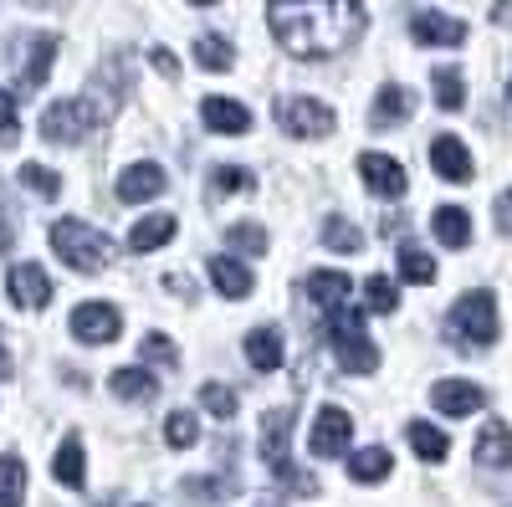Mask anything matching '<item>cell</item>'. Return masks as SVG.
<instances>
[{"mask_svg":"<svg viewBox=\"0 0 512 507\" xmlns=\"http://www.w3.org/2000/svg\"><path fill=\"white\" fill-rule=\"evenodd\" d=\"M267 21L282 47L308 62H328L364 36L359 0H267Z\"/></svg>","mask_w":512,"mask_h":507,"instance_id":"1","label":"cell"},{"mask_svg":"<svg viewBox=\"0 0 512 507\" xmlns=\"http://www.w3.org/2000/svg\"><path fill=\"white\" fill-rule=\"evenodd\" d=\"M446 338L461 349V354H477V349H492L497 344V298L492 292H466L456 298L451 318H446Z\"/></svg>","mask_w":512,"mask_h":507,"instance_id":"2","label":"cell"},{"mask_svg":"<svg viewBox=\"0 0 512 507\" xmlns=\"http://www.w3.org/2000/svg\"><path fill=\"white\" fill-rule=\"evenodd\" d=\"M52 251L82 277H93L113 262V241L103 231H93L88 221H52Z\"/></svg>","mask_w":512,"mask_h":507,"instance_id":"3","label":"cell"},{"mask_svg":"<svg viewBox=\"0 0 512 507\" xmlns=\"http://www.w3.org/2000/svg\"><path fill=\"white\" fill-rule=\"evenodd\" d=\"M328 338H333L338 364H344L349 374H374L379 369V349H374V338L364 333V313H354V308L333 313L328 318Z\"/></svg>","mask_w":512,"mask_h":507,"instance_id":"4","label":"cell"},{"mask_svg":"<svg viewBox=\"0 0 512 507\" xmlns=\"http://www.w3.org/2000/svg\"><path fill=\"white\" fill-rule=\"evenodd\" d=\"M108 108H98L93 98H62L41 113V139L47 144H82L98 123H103Z\"/></svg>","mask_w":512,"mask_h":507,"instance_id":"5","label":"cell"},{"mask_svg":"<svg viewBox=\"0 0 512 507\" xmlns=\"http://www.w3.org/2000/svg\"><path fill=\"white\" fill-rule=\"evenodd\" d=\"M292 410H267L262 415V456H267V467H272V477L282 482V487H297V492H313V482H303V472L292 467V456H287V431H292Z\"/></svg>","mask_w":512,"mask_h":507,"instance_id":"6","label":"cell"},{"mask_svg":"<svg viewBox=\"0 0 512 507\" xmlns=\"http://www.w3.org/2000/svg\"><path fill=\"white\" fill-rule=\"evenodd\" d=\"M277 123L292 139H328L333 134V108L318 103V98H282Z\"/></svg>","mask_w":512,"mask_h":507,"instance_id":"7","label":"cell"},{"mask_svg":"<svg viewBox=\"0 0 512 507\" xmlns=\"http://www.w3.org/2000/svg\"><path fill=\"white\" fill-rule=\"evenodd\" d=\"M349 436H354V420H349V410L323 405V410H318V420H313V436H308V446H313V456L333 461V456H349Z\"/></svg>","mask_w":512,"mask_h":507,"instance_id":"8","label":"cell"},{"mask_svg":"<svg viewBox=\"0 0 512 507\" xmlns=\"http://www.w3.org/2000/svg\"><path fill=\"white\" fill-rule=\"evenodd\" d=\"M359 175H364L369 195H379V200H405V190H410L405 164L390 154H359Z\"/></svg>","mask_w":512,"mask_h":507,"instance_id":"9","label":"cell"},{"mask_svg":"<svg viewBox=\"0 0 512 507\" xmlns=\"http://www.w3.org/2000/svg\"><path fill=\"white\" fill-rule=\"evenodd\" d=\"M6 292H11V303H16L21 313H41V308L52 303V277H47V267L26 262V267H11Z\"/></svg>","mask_w":512,"mask_h":507,"instance_id":"10","label":"cell"},{"mask_svg":"<svg viewBox=\"0 0 512 507\" xmlns=\"http://www.w3.org/2000/svg\"><path fill=\"white\" fill-rule=\"evenodd\" d=\"M118 333H123V313L113 303H82L72 313V338H82V344H113Z\"/></svg>","mask_w":512,"mask_h":507,"instance_id":"11","label":"cell"},{"mask_svg":"<svg viewBox=\"0 0 512 507\" xmlns=\"http://www.w3.org/2000/svg\"><path fill=\"white\" fill-rule=\"evenodd\" d=\"M164 169L154 159H139V164H128L123 175H118V200L123 205H144V200H159L164 195Z\"/></svg>","mask_w":512,"mask_h":507,"instance_id":"12","label":"cell"},{"mask_svg":"<svg viewBox=\"0 0 512 507\" xmlns=\"http://www.w3.org/2000/svg\"><path fill=\"white\" fill-rule=\"evenodd\" d=\"M425 154H431V169H436V175H441V180H451V185L472 180V169H477V164H472V149H466L456 134H436Z\"/></svg>","mask_w":512,"mask_h":507,"instance_id":"13","label":"cell"},{"mask_svg":"<svg viewBox=\"0 0 512 507\" xmlns=\"http://www.w3.org/2000/svg\"><path fill=\"white\" fill-rule=\"evenodd\" d=\"M410 36L420 41V47H461V41H466V21L441 16V11H415L410 16Z\"/></svg>","mask_w":512,"mask_h":507,"instance_id":"14","label":"cell"},{"mask_svg":"<svg viewBox=\"0 0 512 507\" xmlns=\"http://www.w3.org/2000/svg\"><path fill=\"white\" fill-rule=\"evenodd\" d=\"M431 405L441 415H472V410L487 405V390L472 385V379H436V385H431Z\"/></svg>","mask_w":512,"mask_h":507,"instance_id":"15","label":"cell"},{"mask_svg":"<svg viewBox=\"0 0 512 507\" xmlns=\"http://www.w3.org/2000/svg\"><path fill=\"white\" fill-rule=\"evenodd\" d=\"M349 292H354L349 272H308V298H313L318 313H328V318L349 308Z\"/></svg>","mask_w":512,"mask_h":507,"instance_id":"16","label":"cell"},{"mask_svg":"<svg viewBox=\"0 0 512 507\" xmlns=\"http://www.w3.org/2000/svg\"><path fill=\"white\" fill-rule=\"evenodd\" d=\"M210 287H216L221 298L241 303V298H251V292H256V277H251L246 262H236V257H210Z\"/></svg>","mask_w":512,"mask_h":507,"instance_id":"17","label":"cell"},{"mask_svg":"<svg viewBox=\"0 0 512 507\" xmlns=\"http://www.w3.org/2000/svg\"><path fill=\"white\" fill-rule=\"evenodd\" d=\"M200 118H205L210 134H246V129H251V113H246V103H236V98H205V103H200Z\"/></svg>","mask_w":512,"mask_h":507,"instance_id":"18","label":"cell"},{"mask_svg":"<svg viewBox=\"0 0 512 507\" xmlns=\"http://www.w3.org/2000/svg\"><path fill=\"white\" fill-rule=\"evenodd\" d=\"M477 467H512V431L502 426V420H487L482 436H477V451H472Z\"/></svg>","mask_w":512,"mask_h":507,"instance_id":"19","label":"cell"},{"mask_svg":"<svg viewBox=\"0 0 512 507\" xmlns=\"http://www.w3.org/2000/svg\"><path fill=\"white\" fill-rule=\"evenodd\" d=\"M52 62H57V36H31L26 41V62L16 67L21 72V88H41L47 72H52Z\"/></svg>","mask_w":512,"mask_h":507,"instance_id":"20","label":"cell"},{"mask_svg":"<svg viewBox=\"0 0 512 507\" xmlns=\"http://www.w3.org/2000/svg\"><path fill=\"white\" fill-rule=\"evenodd\" d=\"M246 364L251 369H282V328L277 323L246 333Z\"/></svg>","mask_w":512,"mask_h":507,"instance_id":"21","label":"cell"},{"mask_svg":"<svg viewBox=\"0 0 512 507\" xmlns=\"http://www.w3.org/2000/svg\"><path fill=\"white\" fill-rule=\"evenodd\" d=\"M349 477L364 482V487H374V482H384V477H395L390 446H364V451H354V456H349Z\"/></svg>","mask_w":512,"mask_h":507,"instance_id":"22","label":"cell"},{"mask_svg":"<svg viewBox=\"0 0 512 507\" xmlns=\"http://www.w3.org/2000/svg\"><path fill=\"white\" fill-rule=\"evenodd\" d=\"M410 108H415V98L390 82V88H379V93H374V113H369V123H374V129H400V123L410 118Z\"/></svg>","mask_w":512,"mask_h":507,"instance_id":"23","label":"cell"},{"mask_svg":"<svg viewBox=\"0 0 512 507\" xmlns=\"http://www.w3.org/2000/svg\"><path fill=\"white\" fill-rule=\"evenodd\" d=\"M108 395H118V400H144V405H149V400L159 395V379H154L144 364H139V369H113V374H108Z\"/></svg>","mask_w":512,"mask_h":507,"instance_id":"24","label":"cell"},{"mask_svg":"<svg viewBox=\"0 0 512 507\" xmlns=\"http://www.w3.org/2000/svg\"><path fill=\"white\" fill-rule=\"evenodd\" d=\"M175 231H180L175 216H144L134 231H128V251H139V257H144V251H159V246L175 241Z\"/></svg>","mask_w":512,"mask_h":507,"instance_id":"25","label":"cell"},{"mask_svg":"<svg viewBox=\"0 0 512 507\" xmlns=\"http://www.w3.org/2000/svg\"><path fill=\"white\" fill-rule=\"evenodd\" d=\"M52 472H57V482L72 487V492L88 482V461H82V441H77V436H62V446H57V456H52Z\"/></svg>","mask_w":512,"mask_h":507,"instance_id":"26","label":"cell"},{"mask_svg":"<svg viewBox=\"0 0 512 507\" xmlns=\"http://www.w3.org/2000/svg\"><path fill=\"white\" fill-rule=\"evenodd\" d=\"M431 231H436L441 246H456L461 251L466 241H472V216H466L461 205H441L436 216H431Z\"/></svg>","mask_w":512,"mask_h":507,"instance_id":"27","label":"cell"},{"mask_svg":"<svg viewBox=\"0 0 512 507\" xmlns=\"http://www.w3.org/2000/svg\"><path fill=\"white\" fill-rule=\"evenodd\" d=\"M405 436H410V446H415L420 461H446L451 456V436L441 426H431V420H410Z\"/></svg>","mask_w":512,"mask_h":507,"instance_id":"28","label":"cell"},{"mask_svg":"<svg viewBox=\"0 0 512 507\" xmlns=\"http://www.w3.org/2000/svg\"><path fill=\"white\" fill-rule=\"evenodd\" d=\"M436 272H441V267L431 262V251H420L415 241H405V246H400V277H405V282L431 287V282H436Z\"/></svg>","mask_w":512,"mask_h":507,"instance_id":"29","label":"cell"},{"mask_svg":"<svg viewBox=\"0 0 512 507\" xmlns=\"http://www.w3.org/2000/svg\"><path fill=\"white\" fill-rule=\"evenodd\" d=\"M21 502H26V461L0 456V507H21Z\"/></svg>","mask_w":512,"mask_h":507,"instance_id":"30","label":"cell"},{"mask_svg":"<svg viewBox=\"0 0 512 507\" xmlns=\"http://www.w3.org/2000/svg\"><path fill=\"white\" fill-rule=\"evenodd\" d=\"M431 88H436V103H441L446 113H461V108H466V82H461L456 67H436V72H431Z\"/></svg>","mask_w":512,"mask_h":507,"instance_id":"31","label":"cell"},{"mask_svg":"<svg viewBox=\"0 0 512 507\" xmlns=\"http://www.w3.org/2000/svg\"><path fill=\"white\" fill-rule=\"evenodd\" d=\"M195 62H200L205 72H231L236 47H231L226 36H200V41H195Z\"/></svg>","mask_w":512,"mask_h":507,"instance_id":"32","label":"cell"},{"mask_svg":"<svg viewBox=\"0 0 512 507\" xmlns=\"http://www.w3.org/2000/svg\"><path fill=\"white\" fill-rule=\"evenodd\" d=\"M323 246H328V251H349V257H354V251H364V236L354 231V221L328 216V221H323Z\"/></svg>","mask_w":512,"mask_h":507,"instance_id":"33","label":"cell"},{"mask_svg":"<svg viewBox=\"0 0 512 507\" xmlns=\"http://www.w3.org/2000/svg\"><path fill=\"white\" fill-rule=\"evenodd\" d=\"M210 190H216V195H246V190H256V175H251V169L216 164V169H210Z\"/></svg>","mask_w":512,"mask_h":507,"instance_id":"34","label":"cell"},{"mask_svg":"<svg viewBox=\"0 0 512 507\" xmlns=\"http://www.w3.org/2000/svg\"><path fill=\"white\" fill-rule=\"evenodd\" d=\"M21 185L31 195H41V200H57L62 195V175H52L47 164H21Z\"/></svg>","mask_w":512,"mask_h":507,"instance_id":"35","label":"cell"},{"mask_svg":"<svg viewBox=\"0 0 512 507\" xmlns=\"http://www.w3.org/2000/svg\"><path fill=\"white\" fill-rule=\"evenodd\" d=\"M364 298H369V313H379V318H390V313L400 308V287H395L390 277H369V287H364Z\"/></svg>","mask_w":512,"mask_h":507,"instance_id":"36","label":"cell"},{"mask_svg":"<svg viewBox=\"0 0 512 507\" xmlns=\"http://www.w3.org/2000/svg\"><path fill=\"white\" fill-rule=\"evenodd\" d=\"M226 241H231L236 251H246V257H267V231L256 226V221H236V226L226 231Z\"/></svg>","mask_w":512,"mask_h":507,"instance_id":"37","label":"cell"},{"mask_svg":"<svg viewBox=\"0 0 512 507\" xmlns=\"http://www.w3.org/2000/svg\"><path fill=\"white\" fill-rule=\"evenodd\" d=\"M200 405L216 415V420H231L236 410H241V400H236V390L231 385H216V379H210V385L200 390Z\"/></svg>","mask_w":512,"mask_h":507,"instance_id":"38","label":"cell"},{"mask_svg":"<svg viewBox=\"0 0 512 507\" xmlns=\"http://www.w3.org/2000/svg\"><path fill=\"white\" fill-rule=\"evenodd\" d=\"M164 441L175 446V451L195 446V441H200V426H195V415H190V410H175V415H169V420H164Z\"/></svg>","mask_w":512,"mask_h":507,"instance_id":"39","label":"cell"},{"mask_svg":"<svg viewBox=\"0 0 512 507\" xmlns=\"http://www.w3.org/2000/svg\"><path fill=\"white\" fill-rule=\"evenodd\" d=\"M139 354H144L149 364H164V369H175V364H180V354H175V344H169V338H164V333H149V338H144V344H139Z\"/></svg>","mask_w":512,"mask_h":507,"instance_id":"40","label":"cell"},{"mask_svg":"<svg viewBox=\"0 0 512 507\" xmlns=\"http://www.w3.org/2000/svg\"><path fill=\"white\" fill-rule=\"evenodd\" d=\"M16 134H21V108L6 88H0V144H11Z\"/></svg>","mask_w":512,"mask_h":507,"instance_id":"41","label":"cell"},{"mask_svg":"<svg viewBox=\"0 0 512 507\" xmlns=\"http://www.w3.org/2000/svg\"><path fill=\"white\" fill-rule=\"evenodd\" d=\"M164 287H169V292H180L185 303L195 298V282H190V277H175V272H169V277H164Z\"/></svg>","mask_w":512,"mask_h":507,"instance_id":"42","label":"cell"},{"mask_svg":"<svg viewBox=\"0 0 512 507\" xmlns=\"http://www.w3.org/2000/svg\"><path fill=\"white\" fill-rule=\"evenodd\" d=\"M497 226H502V231L512 236V190H507V195L497 200Z\"/></svg>","mask_w":512,"mask_h":507,"instance_id":"43","label":"cell"},{"mask_svg":"<svg viewBox=\"0 0 512 507\" xmlns=\"http://www.w3.org/2000/svg\"><path fill=\"white\" fill-rule=\"evenodd\" d=\"M154 67H159L164 77H175V72H180V62H175V57H169L164 47H154Z\"/></svg>","mask_w":512,"mask_h":507,"instance_id":"44","label":"cell"},{"mask_svg":"<svg viewBox=\"0 0 512 507\" xmlns=\"http://www.w3.org/2000/svg\"><path fill=\"white\" fill-rule=\"evenodd\" d=\"M11 236H16L11 231V216H6V205H0V251H11Z\"/></svg>","mask_w":512,"mask_h":507,"instance_id":"45","label":"cell"},{"mask_svg":"<svg viewBox=\"0 0 512 507\" xmlns=\"http://www.w3.org/2000/svg\"><path fill=\"white\" fill-rule=\"evenodd\" d=\"M492 21H497V26H507V21H512V0H497V11H492Z\"/></svg>","mask_w":512,"mask_h":507,"instance_id":"46","label":"cell"},{"mask_svg":"<svg viewBox=\"0 0 512 507\" xmlns=\"http://www.w3.org/2000/svg\"><path fill=\"white\" fill-rule=\"evenodd\" d=\"M190 6H216V0H190Z\"/></svg>","mask_w":512,"mask_h":507,"instance_id":"47","label":"cell"},{"mask_svg":"<svg viewBox=\"0 0 512 507\" xmlns=\"http://www.w3.org/2000/svg\"><path fill=\"white\" fill-rule=\"evenodd\" d=\"M26 6H52V0H26Z\"/></svg>","mask_w":512,"mask_h":507,"instance_id":"48","label":"cell"},{"mask_svg":"<svg viewBox=\"0 0 512 507\" xmlns=\"http://www.w3.org/2000/svg\"><path fill=\"white\" fill-rule=\"evenodd\" d=\"M6 369H11V364H6V359H0V374H6Z\"/></svg>","mask_w":512,"mask_h":507,"instance_id":"49","label":"cell"},{"mask_svg":"<svg viewBox=\"0 0 512 507\" xmlns=\"http://www.w3.org/2000/svg\"><path fill=\"white\" fill-rule=\"evenodd\" d=\"M507 98H512V82H507Z\"/></svg>","mask_w":512,"mask_h":507,"instance_id":"50","label":"cell"}]
</instances>
